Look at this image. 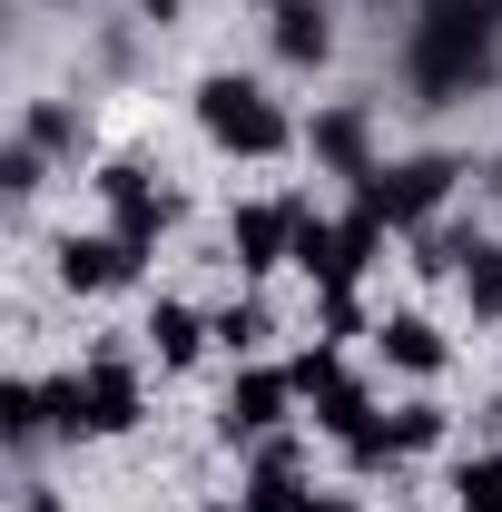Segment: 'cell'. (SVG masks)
<instances>
[{
	"label": "cell",
	"mask_w": 502,
	"mask_h": 512,
	"mask_svg": "<svg viewBox=\"0 0 502 512\" xmlns=\"http://www.w3.org/2000/svg\"><path fill=\"white\" fill-rule=\"evenodd\" d=\"M463 296H473V316H502V247L493 237L463 247Z\"/></svg>",
	"instance_id": "e0dca14e"
},
{
	"label": "cell",
	"mask_w": 502,
	"mask_h": 512,
	"mask_svg": "<svg viewBox=\"0 0 502 512\" xmlns=\"http://www.w3.org/2000/svg\"><path fill=\"white\" fill-rule=\"evenodd\" d=\"M128 276H138V247H128L119 227L60 237V286H79V296H109V286H128Z\"/></svg>",
	"instance_id": "9c48e42d"
},
{
	"label": "cell",
	"mask_w": 502,
	"mask_h": 512,
	"mask_svg": "<svg viewBox=\"0 0 502 512\" xmlns=\"http://www.w3.org/2000/svg\"><path fill=\"white\" fill-rule=\"evenodd\" d=\"M247 512H306V453L286 434L256 444V473H247Z\"/></svg>",
	"instance_id": "8fae6325"
},
{
	"label": "cell",
	"mask_w": 502,
	"mask_h": 512,
	"mask_svg": "<svg viewBox=\"0 0 502 512\" xmlns=\"http://www.w3.org/2000/svg\"><path fill=\"white\" fill-rule=\"evenodd\" d=\"M375 355H384V365H404V375H443L434 316H384V325H375Z\"/></svg>",
	"instance_id": "4fadbf2b"
},
{
	"label": "cell",
	"mask_w": 502,
	"mask_h": 512,
	"mask_svg": "<svg viewBox=\"0 0 502 512\" xmlns=\"http://www.w3.org/2000/svg\"><path fill=\"white\" fill-rule=\"evenodd\" d=\"M217 512H247V503H217Z\"/></svg>",
	"instance_id": "83f0119b"
},
{
	"label": "cell",
	"mask_w": 502,
	"mask_h": 512,
	"mask_svg": "<svg viewBox=\"0 0 502 512\" xmlns=\"http://www.w3.org/2000/svg\"><path fill=\"white\" fill-rule=\"evenodd\" d=\"M394 444H404V453L443 444V404H394Z\"/></svg>",
	"instance_id": "44dd1931"
},
{
	"label": "cell",
	"mask_w": 502,
	"mask_h": 512,
	"mask_svg": "<svg viewBox=\"0 0 502 512\" xmlns=\"http://www.w3.org/2000/svg\"><path fill=\"white\" fill-rule=\"evenodd\" d=\"M266 335H276V316H266V306H227V316H217V345H227V355H256V345H266Z\"/></svg>",
	"instance_id": "ac0fdd59"
},
{
	"label": "cell",
	"mask_w": 502,
	"mask_h": 512,
	"mask_svg": "<svg viewBox=\"0 0 502 512\" xmlns=\"http://www.w3.org/2000/svg\"><path fill=\"white\" fill-rule=\"evenodd\" d=\"M483 178H493V197H502V158H493V168H483Z\"/></svg>",
	"instance_id": "484cf974"
},
{
	"label": "cell",
	"mask_w": 502,
	"mask_h": 512,
	"mask_svg": "<svg viewBox=\"0 0 502 512\" xmlns=\"http://www.w3.org/2000/svg\"><path fill=\"white\" fill-rule=\"evenodd\" d=\"M276 60H286V69H325V60H335L325 0H286V10H276Z\"/></svg>",
	"instance_id": "7c38bea8"
},
{
	"label": "cell",
	"mask_w": 502,
	"mask_h": 512,
	"mask_svg": "<svg viewBox=\"0 0 502 512\" xmlns=\"http://www.w3.org/2000/svg\"><path fill=\"white\" fill-rule=\"evenodd\" d=\"M286 404H296V375H276V365H237L227 404H217V434H227V444H266V434H286Z\"/></svg>",
	"instance_id": "8992f818"
},
{
	"label": "cell",
	"mask_w": 502,
	"mask_h": 512,
	"mask_svg": "<svg viewBox=\"0 0 502 512\" xmlns=\"http://www.w3.org/2000/svg\"><path fill=\"white\" fill-rule=\"evenodd\" d=\"M207 335H217V325L197 316V306H148V345H158L168 365H197V355H207Z\"/></svg>",
	"instance_id": "9a60e30c"
},
{
	"label": "cell",
	"mask_w": 502,
	"mask_h": 512,
	"mask_svg": "<svg viewBox=\"0 0 502 512\" xmlns=\"http://www.w3.org/2000/svg\"><path fill=\"white\" fill-rule=\"evenodd\" d=\"M502 20L493 0H414V40H404V79L414 99H463L502 69Z\"/></svg>",
	"instance_id": "6da1fadb"
},
{
	"label": "cell",
	"mask_w": 502,
	"mask_h": 512,
	"mask_svg": "<svg viewBox=\"0 0 502 512\" xmlns=\"http://www.w3.org/2000/svg\"><path fill=\"white\" fill-rule=\"evenodd\" d=\"M306 512H355V503H306Z\"/></svg>",
	"instance_id": "4316f807"
},
{
	"label": "cell",
	"mask_w": 502,
	"mask_h": 512,
	"mask_svg": "<svg viewBox=\"0 0 502 512\" xmlns=\"http://www.w3.org/2000/svg\"><path fill=\"white\" fill-rule=\"evenodd\" d=\"M296 197H256V207H237V227H227V247H237V266L247 276H266V266H296Z\"/></svg>",
	"instance_id": "ba28073f"
},
{
	"label": "cell",
	"mask_w": 502,
	"mask_h": 512,
	"mask_svg": "<svg viewBox=\"0 0 502 512\" xmlns=\"http://www.w3.org/2000/svg\"><path fill=\"white\" fill-rule=\"evenodd\" d=\"M197 128L227 148V158H286L296 148V128H286V109L256 89V79H237V69H217V79H197Z\"/></svg>",
	"instance_id": "7a4b0ae2"
},
{
	"label": "cell",
	"mask_w": 502,
	"mask_h": 512,
	"mask_svg": "<svg viewBox=\"0 0 502 512\" xmlns=\"http://www.w3.org/2000/svg\"><path fill=\"white\" fill-rule=\"evenodd\" d=\"M345 335H365V306H355V286H345V296H325V335H315V345H345Z\"/></svg>",
	"instance_id": "603a6c76"
},
{
	"label": "cell",
	"mask_w": 502,
	"mask_h": 512,
	"mask_svg": "<svg viewBox=\"0 0 502 512\" xmlns=\"http://www.w3.org/2000/svg\"><path fill=\"white\" fill-rule=\"evenodd\" d=\"M138 404H148V394H138V375H128L119 355H89L79 375L50 384V424H60V434H128Z\"/></svg>",
	"instance_id": "3957f363"
},
{
	"label": "cell",
	"mask_w": 502,
	"mask_h": 512,
	"mask_svg": "<svg viewBox=\"0 0 502 512\" xmlns=\"http://www.w3.org/2000/svg\"><path fill=\"white\" fill-rule=\"evenodd\" d=\"M296 266H306L315 286H325V266H335V217H315V207L296 217Z\"/></svg>",
	"instance_id": "d6986e66"
},
{
	"label": "cell",
	"mask_w": 502,
	"mask_h": 512,
	"mask_svg": "<svg viewBox=\"0 0 502 512\" xmlns=\"http://www.w3.org/2000/svg\"><path fill=\"white\" fill-rule=\"evenodd\" d=\"M20 512H60V503H50V483H20Z\"/></svg>",
	"instance_id": "d4e9b609"
},
{
	"label": "cell",
	"mask_w": 502,
	"mask_h": 512,
	"mask_svg": "<svg viewBox=\"0 0 502 512\" xmlns=\"http://www.w3.org/2000/svg\"><path fill=\"white\" fill-rule=\"evenodd\" d=\"M40 168H50V148H40V138H10V148H0V178H10V197L40 188Z\"/></svg>",
	"instance_id": "ffe728a7"
},
{
	"label": "cell",
	"mask_w": 502,
	"mask_h": 512,
	"mask_svg": "<svg viewBox=\"0 0 502 512\" xmlns=\"http://www.w3.org/2000/svg\"><path fill=\"white\" fill-rule=\"evenodd\" d=\"M286 375H296V404H315V424H325L335 444H355V434L375 424V394H365V384L335 365V345H306Z\"/></svg>",
	"instance_id": "5b68a950"
},
{
	"label": "cell",
	"mask_w": 502,
	"mask_h": 512,
	"mask_svg": "<svg viewBox=\"0 0 502 512\" xmlns=\"http://www.w3.org/2000/svg\"><path fill=\"white\" fill-rule=\"evenodd\" d=\"M306 148H315V168H335V178H355V188L384 168V158H375V119H365L355 99H345V109H325V119L306 128Z\"/></svg>",
	"instance_id": "30bf717a"
},
{
	"label": "cell",
	"mask_w": 502,
	"mask_h": 512,
	"mask_svg": "<svg viewBox=\"0 0 502 512\" xmlns=\"http://www.w3.org/2000/svg\"><path fill=\"white\" fill-rule=\"evenodd\" d=\"M0 434H10V444L20 453H40V434H60V424H50V384H0Z\"/></svg>",
	"instance_id": "5bb4252c"
},
{
	"label": "cell",
	"mask_w": 502,
	"mask_h": 512,
	"mask_svg": "<svg viewBox=\"0 0 502 512\" xmlns=\"http://www.w3.org/2000/svg\"><path fill=\"white\" fill-rule=\"evenodd\" d=\"M99 197H109V227H119L128 247L148 256L158 247V237H168V217H178V207H168V188H158V178H148V168H99Z\"/></svg>",
	"instance_id": "52a82bcc"
},
{
	"label": "cell",
	"mask_w": 502,
	"mask_h": 512,
	"mask_svg": "<svg viewBox=\"0 0 502 512\" xmlns=\"http://www.w3.org/2000/svg\"><path fill=\"white\" fill-rule=\"evenodd\" d=\"M20 138H40V148L60 158V148H79V119H69L60 99H40V109H30V128H20Z\"/></svg>",
	"instance_id": "7402d4cb"
},
{
	"label": "cell",
	"mask_w": 502,
	"mask_h": 512,
	"mask_svg": "<svg viewBox=\"0 0 502 512\" xmlns=\"http://www.w3.org/2000/svg\"><path fill=\"white\" fill-rule=\"evenodd\" d=\"M178 10H188V0H138V20H158V30H168Z\"/></svg>",
	"instance_id": "cb8c5ba5"
},
{
	"label": "cell",
	"mask_w": 502,
	"mask_h": 512,
	"mask_svg": "<svg viewBox=\"0 0 502 512\" xmlns=\"http://www.w3.org/2000/svg\"><path fill=\"white\" fill-rule=\"evenodd\" d=\"M453 512H502V453H463L453 463Z\"/></svg>",
	"instance_id": "2e32d148"
},
{
	"label": "cell",
	"mask_w": 502,
	"mask_h": 512,
	"mask_svg": "<svg viewBox=\"0 0 502 512\" xmlns=\"http://www.w3.org/2000/svg\"><path fill=\"white\" fill-rule=\"evenodd\" d=\"M266 10H286V0H266Z\"/></svg>",
	"instance_id": "f1b7e54d"
},
{
	"label": "cell",
	"mask_w": 502,
	"mask_h": 512,
	"mask_svg": "<svg viewBox=\"0 0 502 512\" xmlns=\"http://www.w3.org/2000/svg\"><path fill=\"white\" fill-rule=\"evenodd\" d=\"M453 178H463L453 158H394V168H375V178L355 188V207H365V217H384L394 237H414L443 197H453Z\"/></svg>",
	"instance_id": "277c9868"
}]
</instances>
